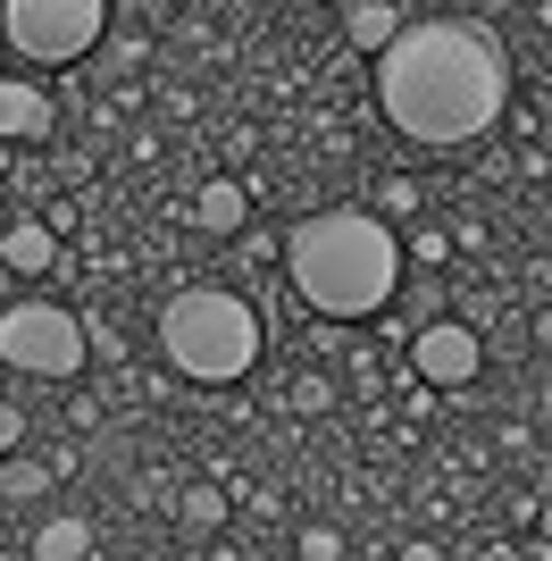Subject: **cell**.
Here are the masks:
<instances>
[{
    "instance_id": "cell-1",
    "label": "cell",
    "mask_w": 552,
    "mask_h": 561,
    "mask_svg": "<svg viewBox=\"0 0 552 561\" xmlns=\"http://www.w3.org/2000/svg\"><path fill=\"white\" fill-rule=\"evenodd\" d=\"M377 110L393 135H411L418 151H460L485 142L510 110V50L494 25L478 18H402L386 50H377Z\"/></svg>"
},
{
    "instance_id": "cell-10",
    "label": "cell",
    "mask_w": 552,
    "mask_h": 561,
    "mask_svg": "<svg viewBox=\"0 0 552 561\" xmlns=\"http://www.w3.org/2000/svg\"><path fill=\"white\" fill-rule=\"evenodd\" d=\"M92 545H101V537H92V519H84V512H50L43 528L25 537V553H34V561H84Z\"/></svg>"
},
{
    "instance_id": "cell-23",
    "label": "cell",
    "mask_w": 552,
    "mask_h": 561,
    "mask_svg": "<svg viewBox=\"0 0 552 561\" xmlns=\"http://www.w3.org/2000/svg\"><path fill=\"white\" fill-rule=\"evenodd\" d=\"M536 420H544V427H552V377H544V394H536Z\"/></svg>"
},
{
    "instance_id": "cell-2",
    "label": "cell",
    "mask_w": 552,
    "mask_h": 561,
    "mask_svg": "<svg viewBox=\"0 0 552 561\" xmlns=\"http://www.w3.org/2000/svg\"><path fill=\"white\" fill-rule=\"evenodd\" d=\"M285 285L301 294V310L319 319H386V302L402 294V227H386L377 210H310L285 234Z\"/></svg>"
},
{
    "instance_id": "cell-18",
    "label": "cell",
    "mask_w": 552,
    "mask_h": 561,
    "mask_svg": "<svg viewBox=\"0 0 552 561\" xmlns=\"http://www.w3.org/2000/svg\"><path fill=\"white\" fill-rule=\"evenodd\" d=\"M234 252H243V268H276V260H285V243H276V234H260V227H243V234H234Z\"/></svg>"
},
{
    "instance_id": "cell-6",
    "label": "cell",
    "mask_w": 552,
    "mask_h": 561,
    "mask_svg": "<svg viewBox=\"0 0 552 561\" xmlns=\"http://www.w3.org/2000/svg\"><path fill=\"white\" fill-rule=\"evenodd\" d=\"M411 369L436 386V394H452V386H478V369H485V335L469 328V319H418L411 328Z\"/></svg>"
},
{
    "instance_id": "cell-4",
    "label": "cell",
    "mask_w": 552,
    "mask_h": 561,
    "mask_svg": "<svg viewBox=\"0 0 552 561\" xmlns=\"http://www.w3.org/2000/svg\"><path fill=\"white\" fill-rule=\"evenodd\" d=\"M92 360V319H76L68 302H9L0 310V369L18 377H50V386H76Z\"/></svg>"
},
{
    "instance_id": "cell-9",
    "label": "cell",
    "mask_w": 552,
    "mask_h": 561,
    "mask_svg": "<svg viewBox=\"0 0 552 561\" xmlns=\"http://www.w3.org/2000/svg\"><path fill=\"white\" fill-rule=\"evenodd\" d=\"M193 227L202 234H243L252 227V185H243V176H209V185L193 193Z\"/></svg>"
},
{
    "instance_id": "cell-15",
    "label": "cell",
    "mask_w": 552,
    "mask_h": 561,
    "mask_svg": "<svg viewBox=\"0 0 552 561\" xmlns=\"http://www.w3.org/2000/svg\"><path fill=\"white\" fill-rule=\"evenodd\" d=\"M418 202H427V185H418V176H402V168H393V176H377V218H386V227H411Z\"/></svg>"
},
{
    "instance_id": "cell-25",
    "label": "cell",
    "mask_w": 552,
    "mask_h": 561,
    "mask_svg": "<svg viewBox=\"0 0 552 561\" xmlns=\"http://www.w3.org/2000/svg\"><path fill=\"white\" fill-rule=\"evenodd\" d=\"M160 9H176V0H160Z\"/></svg>"
},
{
    "instance_id": "cell-22",
    "label": "cell",
    "mask_w": 552,
    "mask_h": 561,
    "mask_svg": "<svg viewBox=\"0 0 552 561\" xmlns=\"http://www.w3.org/2000/svg\"><path fill=\"white\" fill-rule=\"evenodd\" d=\"M536 344H544V352H552V302H544V310H536Z\"/></svg>"
},
{
    "instance_id": "cell-17",
    "label": "cell",
    "mask_w": 552,
    "mask_h": 561,
    "mask_svg": "<svg viewBox=\"0 0 552 561\" xmlns=\"http://www.w3.org/2000/svg\"><path fill=\"white\" fill-rule=\"evenodd\" d=\"M294 553H301V561H344V553H352V537L335 528V519H310V528L294 537Z\"/></svg>"
},
{
    "instance_id": "cell-20",
    "label": "cell",
    "mask_w": 552,
    "mask_h": 561,
    "mask_svg": "<svg viewBox=\"0 0 552 561\" xmlns=\"http://www.w3.org/2000/svg\"><path fill=\"white\" fill-rule=\"evenodd\" d=\"M536 553H552V486L536 494Z\"/></svg>"
},
{
    "instance_id": "cell-13",
    "label": "cell",
    "mask_w": 552,
    "mask_h": 561,
    "mask_svg": "<svg viewBox=\"0 0 552 561\" xmlns=\"http://www.w3.org/2000/svg\"><path fill=\"white\" fill-rule=\"evenodd\" d=\"M59 486V469L50 461H25V453H0V503H43Z\"/></svg>"
},
{
    "instance_id": "cell-11",
    "label": "cell",
    "mask_w": 552,
    "mask_h": 561,
    "mask_svg": "<svg viewBox=\"0 0 552 561\" xmlns=\"http://www.w3.org/2000/svg\"><path fill=\"white\" fill-rule=\"evenodd\" d=\"M176 528H193V537H218V528H234V494L218 486V478H193V486L176 494Z\"/></svg>"
},
{
    "instance_id": "cell-16",
    "label": "cell",
    "mask_w": 552,
    "mask_h": 561,
    "mask_svg": "<svg viewBox=\"0 0 552 561\" xmlns=\"http://www.w3.org/2000/svg\"><path fill=\"white\" fill-rule=\"evenodd\" d=\"M285 411H294V420H326V411H335V377H326V369H301L294 386H285Z\"/></svg>"
},
{
    "instance_id": "cell-19",
    "label": "cell",
    "mask_w": 552,
    "mask_h": 561,
    "mask_svg": "<svg viewBox=\"0 0 552 561\" xmlns=\"http://www.w3.org/2000/svg\"><path fill=\"white\" fill-rule=\"evenodd\" d=\"M18 445H25V402L0 394V453H18Z\"/></svg>"
},
{
    "instance_id": "cell-21",
    "label": "cell",
    "mask_w": 552,
    "mask_h": 561,
    "mask_svg": "<svg viewBox=\"0 0 552 561\" xmlns=\"http://www.w3.org/2000/svg\"><path fill=\"white\" fill-rule=\"evenodd\" d=\"M68 427H101V402H92V394H68Z\"/></svg>"
},
{
    "instance_id": "cell-12",
    "label": "cell",
    "mask_w": 552,
    "mask_h": 561,
    "mask_svg": "<svg viewBox=\"0 0 552 561\" xmlns=\"http://www.w3.org/2000/svg\"><path fill=\"white\" fill-rule=\"evenodd\" d=\"M393 34H402V9H393V0H344V43L360 50V59H377Z\"/></svg>"
},
{
    "instance_id": "cell-8",
    "label": "cell",
    "mask_w": 552,
    "mask_h": 561,
    "mask_svg": "<svg viewBox=\"0 0 552 561\" xmlns=\"http://www.w3.org/2000/svg\"><path fill=\"white\" fill-rule=\"evenodd\" d=\"M0 268H9V277L59 268V227H50V218H0Z\"/></svg>"
},
{
    "instance_id": "cell-14",
    "label": "cell",
    "mask_w": 552,
    "mask_h": 561,
    "mask_svg": "<svg viewBox=\"0 0 552 561\" xmlns=\"http://www.w3.org/2000/svg\"><path fill=\"white\" fill-rule=\"evenodd\" d=\"M402 260H411L418 277H436L444 260H452V227H427V218H411V227H402Z\"/></svg>"
},
{
    "instance_id": "cell-3",
    "label": "cell",
    "mask_w": 552,
    "mask_h": 561,
    "mask_svg": "<svg viewBox=\"0 0 552 561\" xmlns=\"http://www.w3.org/2000/svg\"><path fill=\"white\" fill-rule=\"evenodd\" d=\"M160 360L193 386H234V377L260 369V352H268V328H260V310L234 294V285H184L160 302Z\"/></svg>"
},
{
    "instance_id": "cell-5",
    "label": "cell",
    "mask_w": 552,
    "mask_h": 561,
    "mask_svg": "<svg viewBox=\"0 0 552 561\" xmlns=\"http://www.w3.org/2000/svg\"><path fill=\"white\" fill-rule=\"evenodd\" d=\"M110 34V0H0V43L34 68H76Z\"/></svg>"
},
{
    "instance_id": "cell-7",
    "label": "cell",
    "mask_w": 552,
    "mask_h": 561,
    "mask_svg": "<svg viewBox=\"0 0 552 561\" xmlns=\"http://www.w3.org/2000/svg\"><path fill=\"white\" fill-rule=\"evenodd\" d=\"M50 126H59V101L43 76H0V142H43Z\"/></svg>"
},
{
    "instance_id": "cell-24",
    "label": "cell",
    "mask_w": 552,
    "mask_h": 561,
    "mask_svg": "<svg viewBox=\"0 0 552 561\" xmlns=\"http://www.w3.org/2000/svg\"><path fill=\"white\" fill-rule=\"evenodd\" d=\"M0 553H9V528H0Z\"/></svg>"
}]
</instances>
